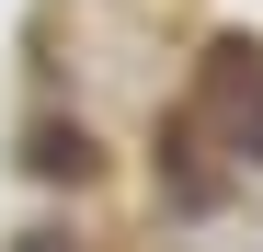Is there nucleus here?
I'll use <instances>...</instances> for the list:
<instances>
[{"instance_id":"f257e3e1","label":"nucleus","mask_w":263,"mask_h":252,"mask_svg":"<svg viewBox=\"0 0 263 252\" xmlns=\"http://www.w3.org/2000/svg\"><path fill=\"white\" fill-rule=\"evenodd\" d=\"M183 115L195 126L217 115V126H229V160H263V46H252V34H217V46H206Z\"/></svg>"},{"instance_id":"f03ea898","label":"nucleus","mask_w":263,"mask_h":252,"mask_svg":"<svg viewBox=\"0 0 263 252\" xmlns=\"http://www.w3.org/2000/svg\"><path fill=\"white\" fill-rule=\"evenodd\" d=\"M80 160H92V149H80V138H69V126H46V138H34V172H58V184H69V172H80Z\"/></svg>"},{"instance_id":"7ed1b4c3","label":"nucleus","mask_w":263,"mask_h":252,"mask_svg":"<svg viewBox=\"0 0 263 252\" xmlns=\"http://www.w3.org/2000/svg\"><path fill=\"white\" fill-rule=\"evenodd\" d=\"M23 252H58V241H23Z\"/></svg>"}]
</instances>
